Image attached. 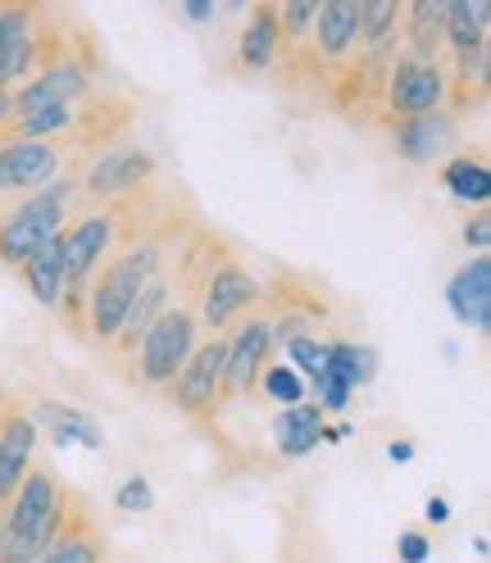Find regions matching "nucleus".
Here are the masks:
<instances>
[{"instance_id": "1", "label": "nucleus", "mask_w": 491, "mask_h": 563, "mask_svg": "<svg viewBox=\"0 0 491 563\" xmlns=\"http://www.w3.org/2000/svg\"><path fill=\"white\" fill-rule=\"evenodd\" d=\"M164 241L160 236H128L114 245V255L105 260V268L91 277L87 287V305H83V332L96 345H114L123 313L132 305V296L146 287L151 277L164 273Z\"/></svg>"}, {"instance_id": "2", "label": "nucleus", "mask_w": 491, "mask_h": 563, "mask_svg": "<svg viewBox=\"0 0 491 563\" xmlns=\"http://www.w3.org/2000/svg\"><path fill=\"white\" fill-rule=\"evenodd\" d=\"M74 205H78V178L74 173H59V178L46 183L42 191L10 200L6 209H0V268L19 273L46 241H55L68 228Z\"/></svg>"}, {"instance_id": "3", "label": "nucleus", "mask_w": 491, "mask_h": 563, "mask_svg": "<svg viewBox=\"0 0 491 563\" xmlns=\"http://www.w3.org/2000/svg\"><path fill=\"white\" fill-rule=\"evenodd\" d=\"M0 514H6V563H37L68 518V490L51 468L32 464L14 500Z\"/></svg>"}, {"instance_id": "4", "label": "nucleus", "mask_w": 491, "mask_h": 563, "mask_svg": "<svg viewBox=\"0 0 491 563\" xmlns=\"http://www.w3.org/2000/svg\"><path fill=\"white\" fill-rule=\"evenodd\" d=\"M96 82V51L87 42H59L55 55L37 68V78L14 87V114L37 110H78Z\"/></svg>"}, {"instance_id": "5", "label": "nucleus", "mask_w": 491, "mask_h": 563, "mask_svg": "<svg viewBox=\"0 0 491 563\" xmlns=\"http://www.w3.org/2000/svg\"><path fill=\"white\" fill-rule=\"evenodd\" d=\"M196 345H200L196 309L192 305H168L151 323V332L142 336V345L132 350L137 382L151 386V391H168V382L183 373V364L196 355Z\"/></svg>"}, {"instance_id": "6", "label": "nucleus", "mask_w": 491, "mask_h": 563, "mask_svg": "<svg viewBox=\"0 0 491 563\" xmlns=\"http://www.w3.org/2000/svg\"><path fill=\"white\" fill-rule=\"evenodd\" d=\"M192 296H196L192 309H196L200 332H205V336H223L237 319H246L251 309H260L264 287H260V277L246 268V264L223 260V264H215V268L200 277V287H196Z\"/></svg>"}, {"instance_id": "7", "label": "nucleus", "mask_w": 491, "mask_h": 563, "mask_svg": "<svg viewBox=\"0 0 491 563\" xmlns=\"http://www.w3.org/2000/svg\"><path fill=\"white\" fill-rule=\"evenodd\" d=\"M160 173V159L151 146H110L96 151L91 164L78 173V196L100 205H128L132 196H142Z\"/></svg>"}, {"instance_id": "8", "label": "nucleus", "mask_w": 491, "mask_h": 563, "mask_svg": "<svg viewBox=\"0 0 491 563\" xmlns=\"http://www.w3.org/2000/svg\"><path fill=\"white\" fill-rule=\"evenodd\" d=\"M382 110H388V123L441 114L446 110V59H414L401 51L388 68V82H382Z\"/></svg>"}, {"instance_id": "9", "label": "nucleus", "mask_w": 491, "mask_h": 563, "mask_svg": "<svg viewBox=\"0 0 491 563\" xmlns=\"http://www.w3.org/2000/svg\"><path fill=\"white\" fill-rule=\"evenodd\" d=\"M223 360H228V341L223 336H205L196 345V355L183 364V373L168 382V400L187 422L209 428L223 409Z\"/></svg>"}, {"instance_id": "10", "label": "nucleus", "mask_w": 491, "mask_h": 563, "mask_svg": "<svg viewBox=\"0 0 491 563\" xmlns=\"http://www.w3.org/2000/svg\"><path fill=\"white\" fill-rule=\"evenodd\" d=\"M228 341V360H223V405L232 400H246V396H255V382L264 373V364H273V323H269V313L264 309H251L237 328L223 332Z\"/></svg>"}, {"instance_id": "11", "label": "nucleus", "mask_w": 491, "mask_h": 563, "mask_svg": "<svg viewBox=\"0 0 491 563\" xmlns=\"http://www.w3.org/2000/svg\"><path fill=\"white\" fill-rule=\"evenodd\" d=\"M68 164L59 141H0V200H19L55 183Z\"/></svg>"}, {"instance_id": "12", "label": "nucleus", "mask_w": 491, "mask_h": 563, "mask_svg": "<svg viewBox=\"0 0 491 563\" xmlns=\"http://www.w3.org/2000/svg\"><path fill=\"white\" fill-rule=\"evenodd\" d=\"M356 42H360V0H328V5H319V14L309 23V42H305L314 64L341 74L356 59Z\"/></svg>"}, {"instance_id": "13", "label": "nucleus", "mask_w": 491, "mask_h": 563, "mask_svg": "<svg viewBox=\"0 0 491 563\" xmlns=\"http://www.w3.org/2000/svg\"><path fill=\"white\" fill-rule=\"evenodd\" d=\"M37 422L28 418V409L6 405V418H0V509L14 500V490L23 486L28 468L37 464Z\"/></svg>"}, {"instance_id": "14", "label": "nucleus", "mask_w": 491, "mask_h": 563, "mask_svg": "<svg viewBox=\"0 0 491 563\" xmlns=\"http://www.w3.org/2000/svg\"><path fill=\"white\" fill-rule=\"evenodd\" d=\"M446 305L455 313V323H465L473 332H487L491 323V260L473 255L469 264H460L446 282Z\"/></svg>"}, {"instance_id": "15", "label": "nucleus", "mask_w": 491, "mask_h": 563, "mask_svg": "<svg viewBox=\"0 0 491 563\" xmlns=\"http://www.w3.org/2000/svg\"><path fill=\"white\" fill-rule=\"evenodd\" d=\"M450 146H455V119H450V110L428 114V119L392 123V151H396L405 164H433V159H441Z\"/></svg>"}, {"instance_id": "16", "label": "nucleus", "mask_w": 491, "mask_h": 563, "mask_svg": "<svg viewBox=\"0 0 491 563\" xmlns=\"http://www.w3.org/2000/svg\"><path fill=\"white\" fill-rule=\"evenodd\" d=\"M283 55V27H277V5L260 0L246 14V27L237 37V68L241 74H264V68Z\"/></svg>"}, {"instance_id": "17", "label": "nucleus", "mask_w": 491, "mask_h": 563, "mask_svg": "<svg viewBox=\"0 0 491 563\" xmlns=\"http://www.w3.org/2000/svg\"><path fill=\"white\" fill-rule=\"evenodd\" d=\"M37 563H105V541H100L96 522L87 518L78 496H68V518H64L59 537L51 541V550Z\"/></svg>"}, {"instance_id": "18", "label": "nucleus", "mask_w": 491, "mask_h": 563, "mask_svg": "<svg viewBox=\"0 0 491 563\" xmlns=\"http://www.w3.org/2000/svg\"><path fill=\"white\" fill-rule=\"evenodd\" d=\"M28 418L37 422V432L55 437L59 445H87V450H105V437H100V422L74 405L64 400H37L28 409Z\"/></svg>"}, {"instance_id": "19", "label": "nucleus", "mask_w": 491, "mask_h": 563, "mask_svg": "<svg viewBox=\"0 0 491 563\" xmlns=\"http://www.w3.org/2000/svg\"><path fill=\"white\" fill-rule=\"evenodd\" d=\"M324 409L305 400V405H292V409H277L273 418V445L283 460H305L309 450L324 445Z\"/></svg>"}, {"instance_id": "20", "label": "nucleus", "mask_w": 491, "mask_h": 563, "mask_svg": "<svg viewBox=\"0 0 491 563\" xmlns=\"http://www.w3.org/2000/svg\"><path fill=\"white\" fill-rule=\"evenodd\" d=\"M168 305H173V277L160 273V277H151L146 287L132 296V305H128V313H123V328H119V341H114L119 355H132V350L142 345V336L151 332V323L160 319Z\"/></svg>"}, {"instance_id": "21", "label": "nucleus", "mask_w": 491, "mask_h": 563, "mask_svg": "<svg viewBox=\"0 0 491 563\" xmlns=\"http://www.w3.org/2000/svg\"><path fill=\"white\" fill-rule=\"evenodd\" d=\"M437 183L446 187V196H455L460 205H473V209H487V200H491V168H487L482 151H455L450 159H441Z\"/></svg>"}, {"instance_id": "22", "label": "nucleus", "mask_w": 491, "mask_h": 563, "mask_svg": "<svg viewBox=\"0 0 491 563\" xmlns=\"http://www.w3.org/2000/svg\"><path fill=\"white\" fill-rule=\"evenodd\" d=\"M441 19H446V0H414V5H401V51L414 59H446L441 55Z\"/></svg>"}, {"instance_id": "23", "label": "nucleus", "mask_w": 491, "mask_h": 563, "mask_svg": "<svg viewBox=\"0 0 491 563\" xmlns=\"http://www.w3.org/2000/svg\"><path fill=\"white\" fill-rule=\"evenodd\" d=\"M487 32H491L487 5H478V0H446L441 55H473V51H487Z\"/></svg>"}, {"instance_id": "24", "label": "nucleus", "mask_w": 491, "mask_h": 563, "mask_svg": "<svg viewBox=\"0 0 491 563\" xmlns=\"http://www.w3.org/2000/svg\"><path fill=\"white\" fill-rule=\"evenodd\" d=\"M19 277H23L28 296L37 300V305L59 309V296H64V232H59L55 241H46L42 251L19 268Z\"/></svg>"}, {"instance_id": "25", "label": "nucleus", "mask_w": 491, "mask_h": 563, "mask_svg": "<svg viewBox=\"0 0 491 563\" xmlns=\"http://www.w3.org/2000/svg\"><path fill=\"white\" fill-rule=\"evenodd\" d=\"M324 373L341 377L350 391H360V386H369V382L378 377V350L337 336V341H328V364H324Z\"/></svg>"}, {"instance_id": "26", "label": "nucleus", "mask_w": 491, "mask_h": 563, "mask_svg": "<svg viewBox=\"0 0 491 563\" xmlns=\"http://www.w3.org/2000/svg\"><path fill=\"white\" fill-rule=\"evenodd\" d=\"M255 391H260L269 405H277V409H292V405H305V400H309V382H305L296 368H287V364H264Z\"/></svg>"}, {"instance_id": "27", "label": "nucleus", "mask_w": 491, "mask_h": 563, "mask_svg": "<svg viewBox=\"0 0 491 563\" xmlns=\"http://www.w3.org/2000/svg\"><path fill=\"white\" fill-rule=\"evenodd\" d=\"M277 350H283V364L296 368L305 382H314L324 373V364H328V341H319V336H292Z\"/></svg>"}, {"instance_id": "28", "label": "nucleus", "mask_w": 491, "mask_h": 563, "mask_svg": "<svg viewBox=\"0 0 491 563\" xmlns=\"http://www.w3.org/2000/svg\"><path fill=\"white\" fill-rule=\"evenodd\" d=\"M324 0H287V5H277V27H283V46L287 51H301L309 42V23L319 14Z\"/></svg>"}, {"instance_id": "29", "label": "nucleus", "mask_w": 491, "mask_h": 563, "mask_svg": "<svg viewBox=\"0 0 491 563\" xmlns=\"http://www.w3.org/2000/svg\"><path fill=\"white\" fill-rule=\"evenodd\" d=\"M37 19H42L37 5H0V51H10L19 37H28Z\"/></svg>"}, {"instance_id": "30", "label": "nucleus", "mask_w": 491, "mask_h": 563, "mask_svg": "<svg viewBox=\"0 0 491 563\" xmlns=\"http://www.w3.org/2000/svg\"><path fill=\"white\" fill-rule=\"evenodd\" d=\"M114 509H123V514H151V509H155V486H151L142 473H132V477L114 490Z\"/></svg>"}, {"instance_id": "31", "label": "nucleus", "mask_w": 491, "mask_h": 563, "mask_svg": "<svg viewBox=\"0 0 491 563\" xmlns=\"http://www.w3.org/2000/svg\"><path fill=\"white\" fill-rule=\"evenodd\" d=\"M350 396H356V391H350V386L341 382V377H332V373H319V377H314V405H319L324 409V418L328 413H346V405H350Z\"/></svg>"}, {"instance_id": "32", "label": "nucleus", "mask_w": 491, "mask_h": 563, "mask_svg": "<svg viewBox=\"0 0 491 563\" xmlns=\"http://www.w3.org/2000/svg\"><path fill=\"white\" fill-rule=\"evenodd\" d=\"M396 559L401 563H433V532L424 527H405L396 537Z\"/></svg>"}, {"instance_id": "33", "label": "nucleus", "mask_w": 491, "mask_h": 563, "mask_svg": "<svg viewBox=\"0 0 491 563\" xmlns=\"http://www.w3.org/2000/svg\"><path fill=\"white\" fill-rule=\"evenodd\" d=\"M460 236H465L469 251H478V255H487V251H491V214H487V209H478L473 219H465Z\"/></svg>"}, {"instance_id": "34", "label": "nucleus", "mask_w": 491, "mask_h": 563, "mask_svg": "<svg viewBox=\"0 0 491 563\" xmlns=\"http://www.w3.org/2000/svg\"><path fill=\"white\" fill-rule=\"evenodd\" d=\"M424 518H428L433 527H446V522H450V500H446V496H428Z\"/></svg>"}, {"instance_id": "35", "label": "nucleus", "mask_w": 491, "mask_h": 563, "mask_svg": "<svg viewBox=\"0 0 491 563\" xmlns=\"http://www.w3.org/2000/svg\"><path fill=\"white\" fill-rule=\"evenodd\" d=\"M183 14H187L192 23H209L219 10H215V0H183Z\"/></svg>"}, {"instance_id": "36", "label": "nucleus", "mask_w": 491, "mask_h": 563, "mask_svg": "<svg viewBox=\"0 0 491 563\" xmlns=\"http://www.w3.org/2000/svg\"><path fill=\"white\" fill-rule=\"evenodd\" d=\"M388 460H392V464H410V460H414V441H392V445H388Z\"/></svg>"}, {"instance_id": "37", "label": "nucleus", "mask_w": 491, "mask_h": 563, "mask_svg": "<svg viewBox=\"0 0 491 563\" xmlns=\"http://www.w3.org/2000/svg\"><path fill=\"white\" fill-rule=\"evenodd\" d=\"M10 119H14V91L0 87V128H6Z\"/></svg>"}, {"instance_id": "38", "label": "nucleus", "mask_w": 491, "mask_h": 563, "mask_svg": "<svg viewBox=\"0 0 491 563\" xmlns=\"http://www.w3.org/2000/svg\"><path fill=\"white\" fill-rule=\"evenodd\" d=\"M0 563H6V514H0Z\"/></svg>"}]
</instances>
